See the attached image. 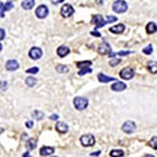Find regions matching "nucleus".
Here are the masks:
<instances>
[{
	"mask_svg": "<svg viewBox=\"0 0 157 157\" xmlns=\"http://www.w3.org/2000/svg\"><path fill=\"white\" fill-rule=\"evenodd\" d=\"M118 63H120V58H118V59H113V60L110 62V66H117Z\"/></svg>",
	"mask_w": 157,
	"mask_h": 157,
	"instance_id": "72a5a7b5",
	"label": "nucleus"
},
{
	"mask_svg": "<svg viewBox=\"0 0 157 157\" xmlns=\"http://www.w3.org/2000/svg\"><path fill=\"white\" fill-rule=\"evenodd\" d=\"M25 83H26V85L28 86H34L35 84H37V78H34V77H26V80H25Z\"/></svg>",
	"mask_w": 157,
	"mask_h": 157,
	"instance_id": "b1692460",
	"label": "nucleus"
},
{
	"mask_svg": "<svg viewBox=\"0 0 157 157\" xmlns=\"http://www.w3.org/2000/svg\"><path fill=\"white\" fill-rule=\"evenodd\" d=\"M147 67H148V69H149V72L157 74V62H148Z\"/></svg>",
	"mask_w": 157,
	"mask_h": 157,
	"instance_id": "412c9836",
	"label": "nucleus"
},
{
	"mask_svg": "<svg viewBox=\"0 0 157 157\" xmlns=\"http://www.w3.org/2000/svg\"><path fill=\"white\" fill-rule=\"evenodd\" d=\"M7 88H8L7 81H0V89H1V91H5Z\"/></svg>",
	"mask_w": 157,
	"mask_h": 157,
	"instance_id": "2f4dec72",
	"label": "nucleus"
},
{
	"mask_svg": "<svg viewBox=\"0 0 157 157\" xmlns=\"http://www.w3.org/2000/svg\"><path fill=\"white\" fill-rule=\"evenodd\" d=\"M24 157H32V156H30L29 152H26V153H24Z\"/></svg>",
	"mask_w": 157,
	"mask_h": 157,
	"instance_id": "79ce46f5",
	"label": "nucleus"
},
{
	"mask_svg": "<svg viewBox=\"0 0 157 157\" xmlns=\"http://www.w3.org/2000/svg\"><path fill=\"white\" fill-rule=\"evenodd\" d=\"M120 77L126 80H131L134 77V69L132 68H124L120 71Z\"/></svg>",
	"mask_w": 157,
	"mask_h": 157,
	"instance_id": "1a4fd4ad",
	"label": "nucleus"
},
{
	"mask_svg": "<svg viewBox=\"0 0 157 157\" xmlns=\"http://www.w3.org/2000/svg\"><path fill=\"white\" fill-rule=\"evenodd\" d=\"M12 8H13L12 3H7L5 5H3V7H1V12H0V17H4L5 12H7V11H9V9H12Z\"/></svg>",
	"mask_w": 157,
	"mask_h": 157,
	"instance_id": "a211bd4d",
	"label": "nucleus"
},
{
	"mask_svg": "<svg viewBox=\"0 0 157 157\" xmlns=\"http://www.w3.org/2000/svg\"><path fill=\"white\" fill-rule=\"evenodd\" d=\"M62 1H64V0H51L52 4H59V3H62Z\"/></svg>",
	"mask_w": 157,
	"mask_h": 157,
	"instance_id": "4c0bfd02",
	"label": "nucleus"
},
{
	"mask_svg": "<svg viewBox=\"0 0 157 157\" xmlns=\"http://www.w3.org/2000/svg\"><path fill=\"white\" fill-rule=\"evenodd\" d=\"M55 151H54V148L52 147H43V148H41V156H51L52 153H54Z\"/></svg>",
	"mask_w": 157,
	"mask_h": 157,
	"instance_id": "dca6fc26",
	"label": "nucleus"
},
{
	"mask_svg": "<svg viewBox=\"0 0 157 157\" xmlns=\"http://www.w3.org/2000/svg\"><path fill=\"white\" fill-rule=\"evenodd\" d=\"M111 89L114 92H122L126 89V84L124 83H120V81H115V83L111 85Z\"/></svg>",
	"mask_w": 157,
	"mask_h": 157,
	"instance_id": "f8f14e48",
	"label": "nucleus"
},
{
	"mask_svg": "<svg viewBox=\"0 0 157 157\" xmlns=\"http://www.w3.org/2000/svg\"><path fill=\"white\" fill-rule=\"evenodd\" d=\"M26 147H28V149H34V148L37 147V141H35L34 139H29L26 141Z\"/></svg>",
	"mask_w": 157,
	"mask_h": 157,
	"instance_id": "5701e85b",
	"label": "nucleus"
},
{
	"mask_svg": "<svg viewBox=\"0 0 157 157\" xmlns=\"http://www.w3.org/2000/svg\"><path fill=\"white\" fill-rule=\"evenodd\" d=\"M98 52H100L101 55L111 54V47H110V45H109L107 42H103V43L100 45V47H98Z\"/></svg>",
	"mask_w": 157,
	"mask_h": 157,
	"instance_id": "6e6552de",
	"label": "nucleus"
},
{
	"mask_svg": "<svg viewBox=\"0 0 157 157\" xmlns=\"http://www.w3.org/2000/svg\"><path fill=\"white\" fill-rule=\"evenodd\" d=\"M33 117H34L37 120H39V119H42V118H43V113H41V111L35 110V111H33Z\"/></svg>",
	"mask_w": 157,
	"mask_h": 157,
	"instance_id": "cd10ccee",
	"label": "nucleus"
},
{
	"mask_svg": "<svg viewBox=\"0 0 157 157\" xmlns=\"http://www.w3.org/2000/svg\"><path fill=\"white\" fill-rule=\"evenodd\" d=\"M51 119H52V120H55V119H58V115H51Z\"/></svg>",
	"mask_w": 157,
	"mask_h": 157,
	"instance_id": "37998d69",
	"label": "nucleus"
},
{
	"mask_svg": "<svg viewBox=\"0 0 157 157\" xmlns=\"http://www.w3.org/2000/svg\"><path fill=\"white\" fill-rule=\"evenodd\" d=\"M26 127H29V128L33 127V122H32V120H28V122H26Z\"/></svg>",
	"mask_w": 157,
	"mask_h": 157,
	"instance_id": "e433bc0d",
	"label": "nucleus"
},
{
	"mask_svg": "<svg viewBox=\"0 0 157 157\" xmlns=\"http://www.w3.org/2000/svg\"><path fill=\"white\" fill-rule=\"evenodd\" d=\"M88 100L86 98H84V97H76L74 100V105H75V107L77 109V110H84V109L88 106Z\"/></svg>",
	"mask_w": 157,
	"mask_h": 157,
	"instance_id": "7ed1b4c3",
	"label": "nucleus"
},
{
	"mask_svg": "<svg viewBox=\"0 0 157 157\" xmlns=\"http://www.w3.org/2000/svg\"><path fill=\"white\" fill-rule=\"evenodd\" d=\"M0 50H1V45H0Z\"/></svg>",
	"mask_w": 157,
	"mask_h": 157,
	"instance_id": "49530a36",
	"label": "nucleus"
},
{
	"mask_svg": "<svg viewBox=\"0 0 157 157\" xmlns=\"http://www.w3.org/2000/svg\"><path fill=\"white\" fill-rule=\"evenodd\" d=\"M130 54V51H119L117 52V55H119V57H123V55H128Z\"/></svg>",
	"mask_w": 157,
	"mask_h": 157,
	"instance_id": "c9c22d12",
	"label": "nucleus"
},
{
	"mask_svg": "<svg viewBox=\"0 0 157 157\" xmlns=\"http://www.w3.org/2000/svg\"><path fill=\"white\" fill-rule=\"evenodd\" d=\"M60 15L63 16V17H69V16H72L74 15V7H72L71 4L63 5L60 9Z\"/></svg>",
	"mask_w": 157,
	"mask_h": 157,
	"instance_id": "39448f33",
	"label": "nucleus"
},
{
	"mask_svg": "<svg viewBox=\"0 0 157 157\" xmlns=\"http://www.w3.org/2000/svg\"><path fill=\"white\" fill-rule=\"evenodd\" d=\"M47 15H49V9H47L46 5H39L37 8V11H35V16H37L38 18H45V17H47Z\"/></svg>",
	"mask_w": 157,
	"mask_h": 157,
	"instance_id": "423d86ee",
	"label": "nucleus"
},
{
	"mask_svg": "<svg viewBox=\"0 0 157 157\" xmlns=\"http://www.w3.org/2000/svg\"><path fill=\"white\" fill-rule=\"evenodd\" d=\"M29 57L33 59V60H37V59L42 58V50L39 47H32L29 51Z\"/></svg>",
	"mask_w": 157,
	"mask_h": 157,
	"instance_id": "0eeeda50",
	"label": "nucleus"
},
{
	"mask_svg": "<svg viewBox=\"0 0 157 157\" xmlns=\"http://www.w3.org/2000/svg\"><path fill=\"white\" fill-rule=\"evenodd\" d=\"M92 62L91 60H85V62H80V63H77V67L78 68H86V67H91Z\"/></svg>",
	"mask_w": 157,
	"mask_h": 157,
	"instance_id": "393cba45",
	"label": "nucleus"
},
{
	"mask_svg": "<svg viewBox=\"0 0 157 157\" xmlns=\"http://www.w3.org/2000/svg\"><path fill=\"white\" fill-rule=\"evenodd\" d=\"M110 32L111 33H115V34H120V33L124 32V25L123 24H117L114 26L110 28Z\"/></svg>",
	"mask_w": 157,
	"mask_h": 157,
	"instance_id": "ddd939ff",
	"label": "nucleus"
},
{
	"mask_svg": "<svg viewBox=\"0 0 157 157\" xmlns=\"http://www.w3.org/2000/svg\"><path fill=\"white\" fill-rule=\"evenodd\" d=\"M34 7V0H24L22 1V8L24 9H32Z\"/></svg>",
	"mask_w": 157,
	"mask_h": 157,
	"instance_id": "aec40b11",
	"label": "nucleus"
},
{
	"mask_svg": "<svg viewBox=\"0 0 157 157\" xmlns=\"http://www.w3.org/2000/svg\"><path fill=\"white\" fill-rule=\"evenodd\" d=\"M96 3H97V4H103V0H96Z\"/></svg>",
	"mask_w": 157,
	"mask_h": 157,
	"instance_id": "a19ab883",
	"label": "nucleus"
},
{
	"mask_svg": "<svg viewBox=\"0 0 157 157\" xmlns=\"http://www.w3.org/2000/svg\"><path fill=\"white\" fill-rule=\"evenodd\" d=\"M151 147L152 148H155V149H157V136H155V137H152V139H151Z\"/></svg>",
	"mask_w": 157,
	"mask_h": 157,
	"instance_id": "c756f323",
	"label": "nucleus"
},
{
	"mask_svg": "<svg viewBox=\"0 0 157 157\" xmlns=\"http://www.w3.org/2000/svg\"><path fill=\"white\" fill-rule=\"evenodd\" d=\"M38 71H39L38 67H32V68H28L26 69V74H37Z\"/></svg>",
	"mask_w": 157,
	"mask_h": 157,
	"instance_id": "7c9ffc66",
	"label": "nucleus"
},
{
	"mask_svg": "<svg viewBox=\"0 0 157 157\" xmlns=\"http://www.w3.org/2000/svg\"><path fill=\"white\" fill-rule=\"evenodd\" d=\"M57 71L60 72V74H64V72L68 71V67H67V66H63V64H59V66H57Z\"/></svg>",
	"mask_w": 157,
	"mask_h": 157,
	"instance_id": "a878e982",
	"label": "nucleus"
},
{
	"mask_svg": "<svg viewBox=\"0 0 157 157\" xmlns=\"http://www.w3.org/2000/svg\"><path fill=\"white\" fill-rule=\"evenodd\" d=\"M157 32V25L155 22H149V24L147 25V33L148 34H153V33Z\"/></svg>",
	"mask_w": 157,
	"mask_h": 157,
	"instance_id": "6ab92c4d",
	"label": "nucleus"
},
{
	"mask_svg": "<svg viewBox=\"0 0 157 157\" xmlns=\"http://www.w3.org/2000/svg\"><path fill=\"white\" fill-rule=\"evenodd\" d=\"M80 141L84 147H93L96 140H94V136L91 135V134H86V135H83L80 137Z\"/></svg>",
	"mask_w": 157,
	"mask_h": 157,
	"instance_id": "f03ea898",
	"label": "nucleus"
},
{
	"mask_svg": "<svg viewBox=\"0 0 157 157\" xmlns=\"http://www.w3.org/2000/svg\"><path fill=\"white\" fill-rule=\"evenodd\" d=\"M1 7H3V4H0V8H1Z\"/></svg>",
	"mask_w": 157,
	"mask_h": 157,
	"instance_id": "a18cd8bd",
	"label": "nucleus"
},
{
	"mask_svg": "<svg viewBox=\"0 0 157 157\" xmlns=\"http://www.w3.org/2000/svg\"><path fill=\"white\" fill-rule=\"evenodd\" d=\"M144 157H155V156H152V155H145Z\"/></svg>",
	"mask_w": 157,
	"mask_h": 157,
	"instance_id": "c03bdc74",
	"label": "nucleus"
},
{
	"mask_svg": "<svg viewBox=\"0 0 157 157\" xmlns=\"http://www.w3.org/2000/svg\"><path fill=\"white\" fill-rule=\"evenodd\" d=\"M113 9H114V12H117V13H124L128 9V5L124 0H117L113 4Z\"/></svg>",
	"mask_w": 157,
	"mask_h": 157,
	"instance_id": "f257e3e1",
	"label": "nucleus"
},
{
	"mask_svg": "<svg viewBox=\"0 0 157 157\" xmlns=\"http://www.w3.org/2000/svg\"><path fill=\"white\" fill-rule=\"evenodd\" d=\"M92 34L96 35V37H101V34H100V33H97V32H92Z\"/></svg>",
	"mask_w": 157,
	"mask_h": 157,
	"instance_id": "58836bf2",
	"label": "nucleus"
},
{
	"mask_svg": "<svg viewBox=\"0 0 157 157\" xmlns=\"http://www.w3.org/2000/svg\"><path fill=\"white\" fill-rule=\"evenodd\" d=\"M98 80H100L101 83H110V81H114L115 78L111 76H106V75H103V74H98Z\"/></svg>",
	"mask_w": 157,
	"mask_h": 157,
	"instance_id": "f3484780",
	"label": "nucleus"
},
{
	"mask_svg": "<svg viewBox=\"0 0 157 157\" xmlns=\"http://www.w3.org/2000/svg\"><path fill=\"white\" fill-rule=\"evenodd\" d=\"M98 155H101L100 151H97V152H93V153H92V156H98Z\"/></svg>",
	"mask_w": 157,
	"mask_h": 157,
	"instance_id": "ea45409f",
	"label": "nucleus"
},
{
	"mask_svg": "<svg viewBox=\"0 0 157 157\" xmlns=\"http://www.w3.org/2000/svg\"><path fill=\"white\" fill-rule=\"evenodd\" d=\"M5 68H7L8 71H16V69L18 68V62L15 60V59H11V60L7 62V64H5Z\"/></svg>",
	"mask_w": 157,
	"mask_h": 157,
	"instance_id": "9b49d317",
	"label": "nucleus"
},
{
	"mask_svg": "<svg viewBox=\"0 0 157 157\" xmlns=\"http://www.w3.org/2000/svg\"><path fill=\"white\" fill-rule=\"evenodd\" d=\"M54 157H58V156H54Z\"/></svg>",
	"mask_w": 157,
	"mask_h": 157,
	"instance_id": "de8ad7c7",
	"label": "nucleus"
},
{
	"mask_svg": "<svg viewBox=\"0 0 157 157\" xmlns=\"http://www.w3.org/2000/svg\"><path fill=\"white\" fill-rule=\"evenodd\" d=\"M143 52H144V54H147V55L152 54V52H153V47H152V45H148L147 47H144V50H143Z\"/></svg>",
	"mask_w": 157,
	"mask_h": 157,
	"instance_id": "bb28decb",
	"label": "nucleus"
},
{
	"mask_svg": "<svg viewBox=\"0 0 157 157\" xmlns=\"http://www.w3.org/2000/svg\"><path fill=\"white\" fill-rule=\"evenodd\" d=\"M55 128H57V131H59L60 134H66L67 131H68V126L64 122H58L57 126H55Z\"/></svg>",
	"mask_w": 157,
	"mask_h": 157,
	"instance_id": "4468645a",
	"label": "nucleus"
},
{
	"mask_svg": "<svg viewBox=\"0 0 157 157\" xmlns=\"http://www.w3.org/2000/svg\"><path fill=\"white\" fill-rule=\"evenodd\" d=\"M68 52H69V49L67 46H60V47H58V50H57V54L60 58H64L66 55H68Z\"/></svg>",
	"mask_w": 157,
	"mask_h": 157,
	"instance_id": "2eb2a0df",
	"label": "nucleus"
},
{
	"mask_svg": "<svg viewBox=\"0 0 157 157\" xmlns=\"http://www.w3.org/2000/svg\"><path fill=\"white\" fill-rule=\"evenodd\" d=\"M123 155H124V152H123L122 149H113L110 152V156L111 157H122Z\"/></svg>",
	"mask_w": 157,
	"mask_h": 157,
	"instance_id": "4be33fe9",
	"label": "nucleus"
},
{
	"mask_svg": "<svg viewBox=\"0 0 157 157\" xmlns=\"http://www.w3.org/2000/svg\"><path fill=\"white\" fill-rule=\"evenodd\" d=\"M105 21L106 22H114V21H117V17H115V16H109V17L106 18Z\"/></svg>",
	"mask_w": 157,
	"mask_h": 157,
	"instance_id": "473e14b6",
	"label": "nucleus"
},
{
	"mask_svg": "<svg viewBox=\"0 0 157 157\" xmlns=\"http://www.w3.org/2000/svg\"><path fill=\"white\" fill-rule=\"evenodd\" d=\"M92 22H93V24H96V28H102V26H105V24H106V21L102 18V16H100V15L93 16Z\"/></svg>",
	"mask_w": 157,
	"mask_h": 157,
	"instance_id": "9d476101",
	"label": "nucleus"
},
{
	"mask_svg": "<svg viewBox=\"0 0 157 157\" xmlns=\"http://www.w3.org/2000/svg\"><path fill=\"white\" fill-rule=\"evenodd\" d=\"M88 72H92V68H91V67H86V68L80 69V71H78V75H80V76H83V75L88 74Z\"/></svg>",
	"mask_w": 157,
	"mask_h": 157,
	"instance_id": "c85d7f7f",
	"label": "nucleus"
},
{
	"mask_svg": "<svg viewBox=\"0 0 157 157\" xmlns=\"http://www.w3.org/2000/svg\"><path fill=\"white\" fill-rule=\"evenodd\" d=\"M4 38H5V30L4 29H0V41H3Z\"/></svg>",
	"mask_w": 157,
	"mask_h": 157,
	"instance_id": "f704fd0d",
	"label": "nucleus"
},
{
	"mask_svg": "<svg viewBox=\"0 0 157 157\" xmlns=\"http://www.w3.org/2000/svg\"><path fill=\"white\" fill-rule=\"evenodd\" d=\"M122 130L124 131L126 134H132L134 131L136 130V124L132 122V120H126L122 126Z\"/></svg>",
	"mask_w": 157,
	"mask_h": 157,
	"instance_id": "20e7f679",
	"label": "nucleus"
}]
</instances>
